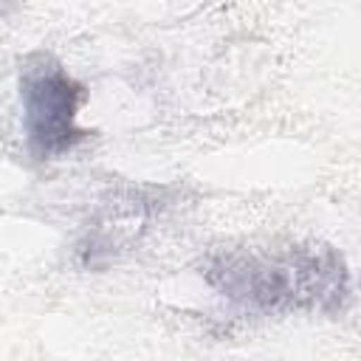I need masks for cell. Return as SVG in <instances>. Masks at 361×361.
<instances>
[{"label": "cell", "instance_id": "obj_2", "mask_svg": "<svg viewBox=\"0 0 361 361\" xmlns=\"http://www.w3.org/2000/svg\"><path fill=\"white\" fill-rule=\"evenodd\" d=\"M85 85L51 54H31L20 62V130L34 161L71 155L90 130L79 124Z\"/></svg>", "mask_w": 361, "mask_h": 361}, {"label": "cell", "instance_id": "obj_3", "mask_svg": "<svg viewBox=\"0 0 361 361\" xmlns=\"http://www.w3.org/2000/svg\"><path fill=\"white\" fill-rule=\"evenodd\" d=\"M161 209H164L161 197L149 195L147 189L110 192L93 212L90 223L79 240L82 262L87 268H99V265L116 259V254L130 248Z\"/></svg>", "mask_w": 361, "mask_h": 361}, {"label": "cell", "instance_id": "obj_1", "mask_svg": "<svg viewBox=\"0 0 361 361\" xmlns=\"http://www.w3.org/2000/svg\"><path fill=\"white\" fill-rule=\"evenodd\" d=\"M206 288L243 316H336L353 299V274L333 245L282 251H223L203 265Z\"/></svg>", "mask_w": 361, "mask_h": 361}]
</instances>
